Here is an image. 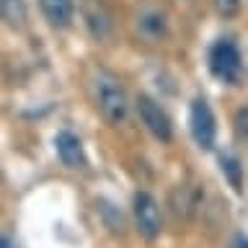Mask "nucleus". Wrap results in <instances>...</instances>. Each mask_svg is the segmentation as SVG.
Instances as JSON below:
<instances>
[{
	"label": "nucleus",
	"mask_w": 248,
	"mask_h": 248,
	"mask_svg": "<svg viewBox=\"0 0 248 248\" xmlns=\"http://www.w3.org/2000/svg\"><path fill=\"white\" fill-rule=\"evenodd\" d=\"M93 93H96V106L98 111L104 114V119L108 124H122L127 119L129 104H127V93H124L122 83L116 80V75L106 73V70H98L96 80H93Z\"/></svg>",
	"instance_id": "1"
},
{
	"label": "nucleus",
	"mask_w": 248,
	"mask_h": 248,
	"mask_svg": "<svg viewBox=\"0 0 248 248\" xmlns=\"http://www.w3.org/2000/svg\"><path fill=\"white\" fill-rule=\"evenodd\" d=\"M209 70L217 80L222 83H238L243 73V60H240L238 46L230 39H220L212 49H209Z\"/></svg>",
	"instance_id": "2"
},
{
	"label": "nucleus",
	"mask_w": 248,
	"mask_h": 248,
	"mask_svg": "<svg viewBox=\"0 0 248 248\" xmlns=\"http://www.w3.org/2000/svg\"><path fill=\"white\" fill-rule=\"evenodd\" d=\"M189 127H191L194 142H197L202 150H212L217 127H215V114H212V108H209V104H207L204 98H197V101L191 104Z\"/></svg>",
	"instance_id": "3"
},
{
	"label": "nucleus",
	"mask_w": 248,
	"mask_h": 248,
	"mask_svg": "<svg viewBox=\"0 0 248 248\" xmlns=\"http://www.w3.org/2000/svg\"><path fill=\"white\" fill-rule=\"evenodd\" d=\"M135 220H137V230L140 235L147 240H155L163 230V217H160V207L155 202L153 194L140 191L135 197Z\"/></svg>",
	"instance_id": "4"
},
{
	"label": "nucleus",
	"mask_w": 248,
	"mask_h": 248,
	"mask_svg": "<svg viewBox=\"0 0 248 248\" xmlns=\"http://www.w3.org/2000/svg\"><path fill=\"white\" fill-rule=\"evenodd\" d=\"M137 114H140V119H142V124L160 140V142H168L170 135H173V129H170V119H168L166 111H163L153 98L140 96L137 98Z\"/></svg>",
	"instance_id": "5"
},
{
	"label": "nucleus",
	"mask_w": 248,
	"mask_h": 248,
	"mask_svg": "<svg viewBox=\"0 0 248 248\" xmlns=\"http://www.w3.org/2000/svg\"><path fill=\"white\" fill-rule=\"evenodd\" d=\"M54 145H57V155L60 160L65 163L67 168H80L85 163V155H83V145L73 132H60L54 137Z\"/></svg>",
	"instance_id": "6"
},
{
	"label": "nucleus",
	"mask_w": 248,
	"mask_h": 248,
	"mask_svg": "<svg viewBox=\"0 0 248 248\" xmlns=\"http://www.w3.org/2000/svg\"><path fill=\"white\" fill-rule=\"evenodd\" d=\"M42 11L46 16V21L57 29H67L70 21H73V13H75V5L73 0H39Z\"/></svg>",
	"instance_id": "7"
},
{
	"label": "nucleus",
	"mask_w": 248,
	"mask_h": 248,
	"mask_svg": "<svg viewBox=\"0 0 248 248\" xmlns=\"http://www.w3.org/2000/svg\"><path fill=\"white\" fill-rule=\"evenodd\" d=\"M3 21L8 23L11 29H23L26 26V5L23 0H3Z\"/></svg>",
	"instance_id": "8"
},
{
	"label": "nucleus",
	"mask_w": 248,
	"mask_h": 248,
	"mask_svg": "<svg viewBox=\"0 0 248 248\" xmlns=\"http://www.w3.org/2000/svg\"><path fill=\"white\" fill-rule=\"evenodd\" d=\"M220 166L225 170V176H228V181L230 186L235 191L243 189V178H240V166H238V160L232 158V155H220Z\"/></svg>",
	"instance_id": "9"
},
{
	"label": "nucleus",
	"mask_w": 248,
	"mask_h": 248,
	"mask_svg": "<svg viewBox=\"0 0 248 248\" xmlns=\"http://www.w3.org/2000/svg\"><path fill=\"white\" fill-rule=\"evenodd\" d=\"M215 5H217V13L225 16V18H235L240 11V0H215Z\"/></svg>",
	"instance_id": "10"
},
{
	"label": "nucleus",
	"mask_w": 248,
	"mask_h": 248,
	"mask_svg": "<svg viewBox=\"0 0 248 248\" xmlns=\"http://www.w3.org/2000/svg\"><path fill=\"white\" fill-rule=\"evenodd\" d=\"M235 122H238V132L246 137V135H248V108H243V111H238Z\"/></svg>",
	"instance_id": "11"
},
{
	"label": "nucleus",
	"mask_w": 248,
	"mask_h": 248,
	"mask_svg": "<svg viewBox=\"0 0 248 248\" xmlns=\"http://www.w3.org/2000/svg\"><path fill=\"white\" fill-rule=\"evenodd\" d=\"M230 248H248V238H246V235H240V232H238V235L232 238Z\"/></svg>",
	"instance_id": "12"
}]
</instances>
